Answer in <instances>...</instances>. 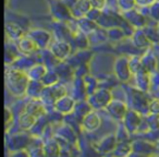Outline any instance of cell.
I'll list each match as a JSON object with an SVG mask.
<instances>
[{"mask_svg": "<svg viewBox=\"0 0 159 157\" xmlns=\"http://www.w3.org/2000/svg\"><path fill=\"white\" fill-rule=\"evenodd\" d=\"M83 79H84L85 86H86V90H87V93H89V95H91L93 92H95L96 90L99 87V80H97L96 77L87 74L86 76H84Z\"/></svg>", "mask_w": 159, "mask_h": 157, "instance_id": "cell-38", "label": "cell"}, {"mask_svg": "<svg viewBox=\"0 0 159 157\" xmlns=\"http://www.w3.org/2000/svg\"><path fill=\"white\" fill-rule=\"evenodd\" d=\"M37 120H38L37 118L34 117L33 115H31V113L23 110L18 117V126L21 131L31 132L34 127H35Z\"/></svg>", "mask_w": 159, "mask_h": 157, "instance_id": "cell-22", "label": "cell"}, {"mask_svg": "<svg viewBox=\"0 0 159 157\" xmlns=\"http://www.w3.org/2000/svg\"><path fill=\"white\" fill-rule=\"evenodd\" d=\"M89 2H91L92 8L104 10L107 5V2H108V0H89Z\"/></svg>", "mask_w": 159, "mask_h": 157, "instance_id": "cell-49", "label": "cell"}, {"mask_svg": "<svg viewBox=\"0 0 159 157\" xmlns=\"http://www.w3.org/2000/svg\"><path fill=\"white\" fill-rule=\"evenodd\" d=\"M123 18L133 29H143L147 25V16L143 13L141 10L133 9L131 11L124 12Z\"/></svg>", "mask_w": 159, "mask_h": 157, "instance_id": "cell-11", "label": "cell"}, {"mask_svg": "<svg viewBox=\"0 0 159 157\" xmlns=\"http://www.w3.org/2000/svg\"><path fill=\"white\" fill-rule=\"evenodd\" d=\"M150 157H159V154L158 155H152V156H150Z\"/></svg>", "mask_w": 159, "mask_h": 157, "instance_id": "cell-53", "label": "cell"}, {"mask_svg": "<svg viewBox=\"0 0 159 157\" xmlns=\"http://www.w3.org/2000/svg\"><path fill=\"white\" fill-rule=\"evenodd\" d=\"M129 134H130V132L126 130L125 127L123 126V123L120 124L119 128H118L117 133H116V135H117V139H118V142L130 141V139H129Z\"/></svg>", "mask_w": 159, "mask_h": 157, "instance_id": "cell-44", "label": "cell"}, {"mask_svg": "<svg viewBox=\"0 0 159 157\" xmlns=\"http://www.w3.org/2000/svg\"><path fill=\"white\" fill-rule=\"evenodd\" d=\"M32 139L27 135V132L25 131H21L20 133H16L12 135L9 140L7 141V146L9 150L11 152H16V150H27L30 146Z\"/></svg>", "mask_w": 159, "mask_h": 157, "instance_id": "cell-8", "label": "cell"}, {"mask_svg": "<svg viewBox=\"0 0 159 157\" xmlns=\"http://www.w3.org/2000/svg\"><path fill=\"white\" fill-rule=\"evenodd\" d=\"M10 157H31V156H30V153L27 150H21L12 152Z\"/></svg>", "mask_w": 159, "mask_h": 157, "instance_id": "cell-50", "label": "cell"}, {"mask_svg": "<svg viewBox=\"0 0 159 157\" xmlns=\"http://www.w3.org/2000/svg\"><path fill=\"white\" fill-rule=\"evenodd\" d=\"M148 16L155 22H159V0L148 6Z\"/></svg>", "mask_w": 159, "mask_h": 157, "instance_id": "cell-42", "label": "cell"}, {"mask_svg": "<svg viewBox=\"0 0 159 157\" xmlns=\"http://www.w3.org/2000/svg\"><path fill=\"white\" fill-rule=\"evenodd\" d=\"M73 97L76 100H85L89 97L86 86L83 77H74V84H73Z\"/></svg>", "mask_w": 159, "mask_h": 157, "instance_id": "cell-24", "label": "cell"}, {"mask_svg": "<svg viewBox=\"0 0 159 157\" xmlns=\"http://www.w3.org/2000/svg\"><path fill=\"white\" fill-rule=\"evenodd\" d=\"M89 43H91V46H96V45H102L104 43H106L107 40H109L108 37V32L106 29H102V27H98L96 31H94L92 34L89 35Z\"/></svg>", "mask_w": 159, "mask_h": 157, "instance_id": "cell-31", "label": "cell"}, {"mask_svg": "<svg viewBox=\"0 0 159 157\" xmlns=\"http://www.w3.org/2000/svg\"><path fill=\"white\" fill-rule=\"evenodd\" d=\"M45 87L46 86L43 84L42 81L31 80L29 83V86H27L26 96H29L30 98H40Z\"/></svg>", "mask_w": 159, "mask_h": 157, "instance_id": "cell-32", "label": "cell"}, {"mask_svg": "<svg viewBox=\"0 0 159 157\" xmlns=\"http://www.w3.org/2000/svg\"><path fill=\"white\" fill-rule=\"evenodd\" d=\"M135 87L143 92H148L152 89V74L145 70H141L133 74Z\"/></svg>", "mask_w": 159, "mask_h": 157, "instance_id": "cell-21", "label": "cell"}, {"mask_svg": "<svg viewBox=\"0 0 159 157\" xmlns=\"http://www.w3.org/2000/svg\"><path fill=\"white\" fill-rule=\"evenodd\" d=\"M144 116L141 115L139 111L134 110L132 108H129L126 115L124 116L122 123L125 127L126 130L130 132V134H134V133L139 132V129L141 127L142 122H143Z\"/></svg>", "mask_w": 159, "mask_h": 157, "instance_id": "cell-6", "label": "cell"}, {"mask_svg": "<svg viewBox=\"0 0 159 157\" xmlns=\"http://www.w3.org/2000/svg\"><path fill=\"white\" fill-rule=\"evenodd\" d=\"M158 24L156 26H152V25H146L145 27H143L144 32L146 33L147 37L149 38V40L152 42V44H159V32H158Z\"/></svg>", "mask_w": 159, "mask_h": 157, "instance_id": "cell-37", "label": "cell"}, {"mask_svg": "<svg viewBox=\"0 0 159 157\" xmlns=\"http://www.w3.org/2000/svg\"><path fill=\"white\" fill-rule=\"evenodd\" d=\"M70 9L71 13L73 16V19L77 20V19L84 18L87 14V12L92 9V6L89 0H76V2Z\"/></svg>", "mask_w": 159, "mask_h": 157, "instance_id": "cell-23", "label": "cell"}, {"mask_svg": "<svg viewBox=\"0 0 159 157\" xmlns=\"http://www.w3.org/2000/svg\"><path fill=\"white\" fill-rule=\"evenodd\" d=\"M102 126V118L99 117L95 110H92L89 113H87L81 121V127L86 132H95Z\"/></svg>", "mask_w": 159, "mask_h": 157, "instance_id": "cell-15", "label": "cell"}, {"mask_svg": "<svg viewBox=\"0 0 159 157\" xmlns=\"http://www.w3.org/2000/svg\"><path fill=\"white\" fill-rule=\"evenodd\" d=\"M157 27H158V32H159V23H158V26H157Z\"/></svg>", "mask_w": 159, "mask_h": 157, "instance_id": "cell-55", "label": "cell"}, {"mask_svg": "<svg viewBox=\"0 0 159 157\" xmlns=\"http://www.w3.org/2000/svg\"><path fill=\"white\" fill-rule=\"evenodd\" d=\"M29 153H30V156L31 157H46L43 145L33 146V147L29 150Z\"/></svg>", "mask_w": 159, "mask_h": 157, "instance_id": "cell-48", "label": "cell"}, {"mask_svg": "<svg viewBox=\"0 0 159 157\" xmlns=\"http://www.w3.org/2000/svg\"><path fill=\"white\" fill-rule=\"evenodd\" d=\"M73 44L76 46V48L79 50H83V49H87L89 46H91V43H89V35L82 33V32H75L74 35L72 37Z\"/></svg>", "mask_w": 159, "mask_h": 157, "instance_id": "cell-34", "label": "cell"}, {"mask_svg": "<svg viewBox=\"0 0 159 157\" xmlns=\"http://www.w3.org/2000/svg\"><path fill=\"white\" fill-rule=\"evenodd\" d=\"M131 42L139 50H146L152 46V42L147 37L143 29H136L133 32L132 36H131Z\"/></svg>", "mask_w": 159, "mask_h": 157, "instance_id": "cell-19", "label": "cell"}, {"mask_svg": "<svg viewBox=\"0 0 159 157\" xmlns=\"http://www.w3.org/2000/svg\"><path fill=\"white\" fill-rule=\"evenodd\" d=\"M23 110L31 113V115H33L34 117H36L37 119L44 117V116H46L47 113H48L46 106H45L44 103L40 100V98H31V100L25 105Z\"/></svg>", "mask_w": 159, "mask_h": 157, "instance_id": "cell-16", "label": "cell"}, {"mask_svg": "<svg viewBox=\"0 0 159 157\" xmlns=\"http://www.w3.org/2000/svg\"><path fill=\"white\" fill-rule=\"evenodd\" d=\"M76 21V27H77V31L82 32V33L86 34V35H89L92 34L94 31L99 27V25L97 24V22H94V21L89 20V18L84 16V18H81V19H77Z\"/></svg>", "mask_w": 159, "mask_h": 157, "instance_id": "cell-25", "label": "cell"}, {"mask_svg": "<svg viewBox=\"0 0 159 157\" xmlns=\"http://www.w3.org/2000/svg\"><path fill=\"white\" fill-rule=\"evenodd\" d=\"M144 117H145V120L147 121L150 130H157V129H159V115L148 113L147 116H144Z\"/></svg>", "mask_w": 159, "mask_h": 157, "instance_id": "cell-43", "label": "cell"}, {"mask_svg": "<svg viewBox=\"0 0 159 157\" xmlns=\"http://www.w3.org/2000/svg\"><path fill=\"white\" fill-rule=\"evenodd\" d=\"M57 134L62 141H66V143L72 144L76 142V133H75L74 129L71 128L69 124H62L57 131Z\"/></svg>", "mask_w": 159, "mask_h": 157, "instance_id": "cell-29", "label": "cell"}, {"mask_svg": "<svg viewBox=\"0 0 159 157\" xmlns=\"http://www.w3.org/2000/svg\"><path fill=\"white\" fill-rule=\"evenodd\" d=\"M47 87H50L51 93L55 96L56 99H58V98L62 97V96H64V95H68V94H66L68 92H66V86H64V84H62L61 82L57 83V84L52 85V86H47Z\"/></svg>", "mask_w": 159, "mask_h": 157, "instance_id": "cell-41", "label": "cell"}, {"mask_svg": "<svg viewBox=\"0 0 159 157\" xmlns=\"http://www.w3.org/2000/svg\"><path fill=\"white\" fill-rule=\"evenodd\" d=\"M136 1L137 5L141 6V7H148V6H150L156 0H136Z\"/></svg>", "mask_w": 159, "mask_h": 157, "instance_id": "cell-51", "label": "cell"}, {"mask_svg": "<svg viewBox=\"0 0 159 157\" xmlns=\"http://www.w3.org/2000/svg\"><path fill=\"white\" fill-rule=\"evenodd\" d=\"M75 104H76V100L74 99L73 96L64 95L56 100L53 108H55V110L58 111L60 115L69 116V115H71V113H73V111H74Z\"/></svg>", "mask_w": 159, "mask_h": 157, "instance_id": "cell-12", "label": "cell"}, {"mask_svg": "<svg viewBox=\"0 0 159 157\" xmlns=\"http://www.w3.org/2000/svg\"><path fill=\"white\" fill-rule=\"evenodd\" d=\"M141 60L143 70L149 72L150 74L158 72V59L156 55L149 50V48L146 49L145 53L141 56Z\"/></svg>", "mask_w": 159, "mask_h": 157, "instance_id": "cell-18", "label": "cell"}, {"mask_svg": "<svg viewBox=\"0 0 159 157\" xmlns=\"http://www.w3.org/2000/svg\"><path fill=\"white\" fill-rule=\"evenodd\" d=\"M132 147H133V152L147 157L155 155V153L158 150L157 144L155 142L148 141L146 139L134 140V141H132Z\"/></svg>", "mask_w": 159, "mask_h": 157, "instance_id": "cell-10", "label": "cell"}, {"mask_svg": "<svg viewBox=\"0 0 159 157\" xmlns=\"http://www.w3.org/2000/svg\"><path fill=\"white\" fill-rule=\"evenodd\" d=\"M43 147H44L46 157H60L61 155V147L59 145V142L56 139L47 140L43 144Z\"/></svg>", "mask_w": 159, "mask_h": 157, "instance_id": "cell-28", "label": "cell"}, {"mask_svg": "<svg viewBox=\"0 0 159 157\" xmlns=\"http://www.w3.org/2000/svg\"><path fill=\"white\" fill-rule=\"evenodd\" d=\"M92 110H94V109L92 108V106L89 105V103L87 102V99L77 100L76 104H75L74 111H73V113H71V115H73L75 118H77L80 121H82L83 118H84L87 113H91Z\"/></svg>", "mask_w": 159, "mask_h": 157, "instance_id": "cell-30", "label": "cell"}, {"mask_svg": "<svg viewBox=\"0 0 159 157\" xmlns=\"http://www.w3.org/2000/svg\"><path fill=\"white\" fill-rule=\"evenodd\" d=\"M16 47H18L20 53L23 56H32L34 53L39 50V48H38V46L36 45V43L34 42L27 34L16 42Z\"/></svg>", "mask_w": 159, "mask_h": 157, "instance_id": "cell-20", "label": "cell"}, {"mask_svg": "<svg viewBox=\"0 0 159 157\" xmlns=\"http://www.w3.org/2000/svg\"><path fill=\"white\" fill-rule=\"evenodd\" d=\"M113 100L112 93L109 89L106 87H98L95 92L89 95L87 102L92 106L94 110H100L106 109L107 106Z\"/></svg>", "mask_w": 159, "mask_h": 157, "instance_id": "cell-3", "label": "cell"}, {"mask_svg": "<svg viewBox=\"0 0 159 157\" xmlns=\"http://www.w3.org/2000/svg\"><path fill=\"white\" fill-rule=\"evenodd\" d=\"M108 32V37H109V40L111 42H121L122 39L126 37V33L121 26H115V27H111V29H108L107 30Z\"/></svg>", "mask_w": 159, "mask_h": 157, "instance_id": "cell-36", "label": "cell"}, {"mask_svg": "<svg viewBox=\"0 0 159 157\" xmlns=\"http://www.w3.org/2000/svg\"><path fill=\"white\" fill-rule=\"evenodd\" d=\"M49 49L60 61H66L72 55V46L70 42H66V40L56 39L50 44Z\"/></svg>", "mask_w": 159, "mask_h": 157, "instance_id": "cell-7", "label": "cell"}, {"mask_svg": "<svg viewBox=\"0 0 159 157\" xmlns=\"http://www.w3.org/2000/svg\"><path fill=\"white\" fill-rule=\"evenodd\" d=\"M30 77L25 71L19 70L11 66H8L5 72V84L7 90L16 97L26 96Z\"/></svg>", "mask_w": 159, "mask_h": 157, "instance_id": "cell-1", "label": "cell"}, {"mask_svg": "<svg viewBox=\"0 0 159 157\" xmlns=\"http://www.w3.org/2000/svg\"><path fill=\"white\" fill-rule=\"evenodd\" d=\"M156 144H157V148H158V150H159V141H158V142H157V143H156Z\"/></svg>", "mask_w": 159, "mask_h": 157, "instance_id": "cell-52", "label": "cell"}, {"mask_svg": "<svg viewBox=\"0 0 159 157\" xmlns=\"http://www.w3.org/2000/svg\"><path fill=\"white\" fill-rule=\"evenodd\" d=\"M128 110L129 105L119 99H113L106 108V111L109 113V116L112 119L118 120V121H122L123 120L124 116L126 115Z\"/></svg>", "mask_w": 159, "mask_h": 157, "instance_id": "cell-13", "label": "cell"}, {"mask_svg": "<svg viewBox=\"0 0 159 157\" xmlns=\"http://www.w3.org/2000/svg\"><path fill=\"white\" fill-rule=\"evenodd\" d=\"M113 71H115L116 77L120 82H129L133 73L131 71L130 63H129V57L126 56H120L115 60L113 63Z\"/></svg>", "mask_w": 159, "mask_h": 157, "instance_id": "cell-5", "label": "cell"}, {"mask_svg": "<svg viewBox=\"0 0 159 157\" xmlns=\"http://www.w3.org/2000/svg\"><path fill=\"white\" fill-rule=\"evenodd\" d=\"M27 35L36 43L39 49H47L49 48L51 44V33L44 29H33L27 32Z\"/></svg>", "mask_w": 159, "mask_h": 157, "instance_id": "cell-9", "label": "cell"}, {"mask_svg": "<svg viewBox=\"0 0 159 157\" xmlns=\"http://www.w3.org/2000/svg\"><path fill=\"white\" fill-rule=\"evenodd\" d=\"M132 152H133V147L131 141L118 142V145L115 148V150L112 152V155L115 157H129Z\"/></svg>", "mask_w": 159, "mask_h": 157, "instance_id": "cell-33", "label": "cell"}, {"mask_svg": "<svg viewBox=\"0 0 159 157\" xmlns=\"http://www.w3.org/2000/svg\"><path fill=\"white\" fill-rule=\"evenodd\" d=\"M147 92H143L136 87H129L128 97H129V106L134 110L139 111L141 115L147 116L149 113L148 105H149L150 98L147 96Z\"/></svg>", "mask_w": 159, "mask_h": 157, "instance_id": "cell-2", "label": "cell"}, {"mask_svg": "<svg viewBox=\"0 0 159 157\" xmlns=\"http://www.w3.org/2000/svg\"><path fill=\"white\" fill-rule=\"evenodd\" d=\"M55 70L59 74L60 80H66V79H71V77H75L74 68L69 63L68 61H60L59 63L56 66Z\"/></svg>", "mask_w": 159, "mask_h": 157, "instance_id": "cell-27", "label": "cell"}, {"mask_svg": "<svg viewBox=\"0 0 159 157\" xmlns=\"http://www.w3.org/2000/svg\"><path fill=\"white\" fill-rule=\"evenodd\" d=\"M50 12L51 16L58 22H70L75 19L71 13V9L63 0H52L50 2Z\"/></svg>", "mask_w": 159, "mask_h": 157, "instance_id": "cell-4", "label": "cell"}, {"mask_svg": "<svg viewBox=\"0 0 159 157\" xmlns=\"http://www.w3.org/2000/svg\"><path fill=\"white\" fill-rule=\"evenodd\" d=\"M105 157H115V156H113L112 154H110V156H105Z\"/></svg>", "mask_w": 159, "mask_h": 157, "instance_id": "cell-54", "label": "cell"}, {"mask_svg": "<svg viewBox=\"0 0 159 157\" xmlns=\"http://www.w3.org/2000/svg\"><path fill=\"white\" fill-rule=\"evenodd\" d=\"M47 70H48V68H47L44 63H42V62H36L35 64H33V66L26 71V73H27V75H29L30 80L42 81L44 75L46 74Z\"/></svg>", "mask_w": 159, "mask_h": 157, "instance_id": "cell-26", "label": "cell"}, {"mask_svg": "<svg viewBox=\"0 0 159 157\" xmlns=\"http://www.w3.org/2000/svg\"><path fill=\"white\" fill-rule=\"evenodd\" d=\"M102 11H104V10L96 9V8H92V9L87 12V14L85 16H86V18H89V20L94 21V22H98V20H99L100 16H102Z\"/></svg>", "mask_w": 159, "mask_h": 157, "instance_id": "cell-46", "label": "cell"}, {"mask_svg": "<svg viewBox=\"0 0 159 157\" xmlns=\"http://www.w3.org/2000/svg\"><path fill=\"white\" fill-rule=\"evenodd\" d=\"M158 23H159V22H158Z\"/></svg>", "mask_w": 159, "mask_h": 157, "instance_id": "cell-56", "label": "cell"}, {"mask_svg": "<svg viewBox=\"0 0 159 157\" xmlns=\"http://www.w3.org/2000/svg\"><path fill=\"white\" fill-rule=\"evenodd\" d=\"M148 109H149V113H152V115H159V97L150 98L149 105H148Z\"/></svg>", "mask_w": 159, "mask_h": 157, "instance_id": "cell-47", "label": "cell"}, {"mask_svg": "<svg viewBox=\"0 0 159 157\" xmlns=\"http://www.w3.org/2000/svg\"><path fill=\"white\" fill-rule=\"evenodd\" d=\"M117 6L120 11H122L124 13V12L136 9V7L139 5H137L136 0H117Z\"/></svg>", "mask_w": 159, "mask_h": 157, "instance_id": "cell-39", "label": "cell"}, {"mask_svg": "<svg viewBox=\"0 0 159 157\" xmlns=\"http://www.w3.org/2000/svg\"><path fill=\"white\" fill-rule=\"evenodd\" d=\"M118 145V139L116 134H108L104 136L97 144L95 145V150L99 154L109 155L112 154L115 148Z\"/></svg>", "mask_w": 159, "mask_h": 157, "instance_id": "cell-14", "label": "cell"}, {"mask_svg": "<svg viewBox=\"0 0 159 157\" xmlns=\"http://www.w3.org/2000/svg\"><path fill=\"white\" fill-rule=\"evenodd\" d=\"M129 63H130V68L133 74H135V73L139 72V71L143 70V68H142L141 56L133 55V56H131V57H129Z\"/></svg>", "mask_w": 159, "mask_h": 157, "instance_id": "cell-40", "label": "cell"}, {"mask_svg": "<svg viewBox=\"0 0 159 157\" xmlns=\"http://www.w3.org/2000/svg\"><path fill=\"white\" fill-rule=\"evenodd\" d=\"M13 120H14L13 111H12L9 107H5V124H6L7 130H9L10 127L12 126Z\"/></svg>", "mask_w": 159, "mask_h": 157, "instance_id": "cell-45", "label": "cell"}, {"mask_svg": "<svg viewBox=\"0 0 159 157\" xmlns=\"http://www.w3.org/2000/svg\"><path fill=\"white\" fill-rule=\"evenodd\" d=\"M42 82L45 86H52V85L60 82V76L55 69H48L46 74L43 77Z\"/></svg>", "mask_w": 159, "mask_h": 157, "instance_id": "cell-35", "label": "cell"}, {"mask_svg": "<svg viewBox=\"0 0 159 157\" xmlns=\"http://www.w3.org/2000/svg\"><path fill=\"white\" fill-rule=\"evenodd\" d=\"M5 33L7 37L12 42H18L23 36L26 35L24 27L14 21H7L5 23Z\"/></svg>", "mask_w": 159, "mask_h": 157, "instance_id": "cell-17", "label": "cell"}]
</instances>
